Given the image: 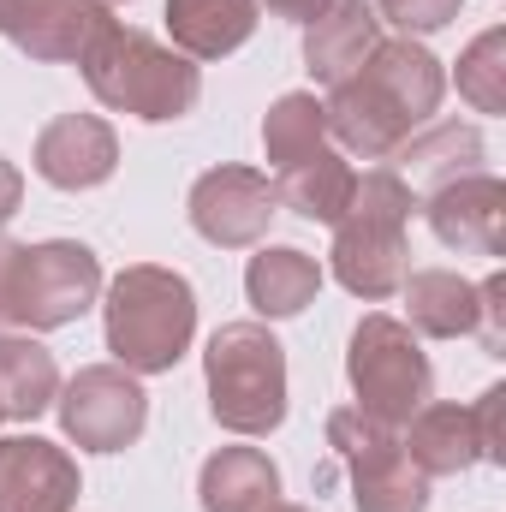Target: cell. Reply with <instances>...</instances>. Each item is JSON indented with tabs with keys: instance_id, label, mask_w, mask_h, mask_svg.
Returning a JSON list of instances; mask_svg holds the SVG:
<instances>
[{
	"instance_id": "21",
	"label": "cell",
	"mask_w": 506,
	"mask_h": 512,
	"mask_svg": "<svg viewBox=\"0 0 506 512\" xmlns=\"http://www.w3.org/2000/svg\"><path fill=\"white\" fill-rule=\"evenodd\" d=\"M405 328L429 334V340H459L477 328V286L459 280L453 268H423V274H405Z\"/></svg>"
},
{
	"instance_id": "4",
	"label": "cell",
	"mask_w": 506,
	"mask_h": 512,
	"mask_svg": "<svg viewBox=\"0 0 506 512\" xmlns=\"http://www.w3.org/2000/svg\"><path fill=\"white\" fill-rule=\"evenodd\" d=\"M405 221H411V185L393 167H370L352 185L346 215L334 221V280L358 298H393L411 274L405 262Z\"/></svg>"
},
{
	"instance_id": "30",
	"label": "cell",
	"mask_w": 506,
	"mask_h": 512,
	"mask_svg": "<svg viewBox=\"0 0 506 512\" xmlns=\"http://www.w3.org/2000/svg\"><path fill=\"white\" fill-rule=\"evenodd\" d=\"M18 203H24V179H18V167L0 155V227L18 215Z\"/></svg>"
},
{
	"instance_id": "19",
	"label": "cell",
	"mask_w": 506,
	"mask_h": 512,
	"mask_svg": "<svg viewBox=\"0 0 506 512\" xmlns=\"http://www.w3.org/2000/svg\"><path fill=\"white\" fill-rule=\"evenodd\" d=\"M203 512H268L280 501V471L262 447H221L197 477Z\"/></svg>"
},
{
	"instance_id": "24",
	"label": "cell",
	"mask_w": 506,
	"mask_h": 512,
	"mask_svg": "<svg viewBox=\"0 0 506 512\" xmlns=\"http://www.w3.org/2000/svg\"><path fill=\"white\" fill-rule=\"evenodd\" d=\"M262 149H268L274 173L292 167V161H304V155H316V149H328V114H322V102L304 96V90L280 96L268 108V120H262Z\"/></svg>"
},
{
	"instance_id": "1",
	"label": "cell",
	"mask_w": 506,
	"mask_h": 512,
	"mask_svg": "<svg viewBox=\"0 0 506 512\" xmlns=\"http://www.w3.org/2000/svg\"><path fill=\"white\" fill-rule=\"evenodd\" d=\"M441 90H447V78H441V60L429 48H417L411 36L376 42V54L346 84H334V96L322 102L328 137L346 155L387 161L411 131L441 108Z\"/></svg>"
},
{
	"instance_id": "9",
	"label": "cell",
	"mask_w": 506,
	"mask_h": 512,
	"mask_svg": "<svg viewBox=\"0 0 506 512\" xmlns=\"http://www.w3.org/2000/svg\"><path fill=\"white\" fill-rule=\"evenodd\" d=\"M149 399L131 370L120 364H90L60 387V429L84 447V453H120L143 435Z\"/></svg>"
},
{
	"instance_id": "28",
	"label": "cell",
	"mask_w": 506,
	"mask_h": 512,
	"mask_svg": "<svg viewBox=\"0 0 506 512\" xmlns=\"http://www.w3.org/2000/svg\"><path fill=\"white\" fill-rule=\"evenodd\" d=\"M471 417H477V441H483V459H506V387H489L477 405H471Z\"/></svg>"
},
{
	"instance_id": "5",
	"label": "cell",
	"mask_w": 506,
	"mask_h": 512,
	"mask_svg": "<svg viewBox=\"0 0 506 512\" xmlns=\"http://www.w3.org/2000/svg\"><path fill=\"white\" fill-rule=\"evenodd\" d=\"M209 376V411L233 435H274L286 417V352L262 322H227L215 328L203 352Z\"/></svg>"
},
{
	"instance_id": "29",
	"label": "cell",
	"mask_w": 506,
	"mask_h": 512,
	"mask_svg": "<svg viewBox=\"0 0 506 512\" xmlns=\"http://www.w3.org/2000/svg\"><path fill=\"white\" fill-rule=\"evenodd\" d=\"M18 256H24V245L0 239V328L12 322V292H18Z\"/></svg>"
},
{
	"instance_id": "26",
	"label": "cell",
	"mask_w": 506,
	"mask_h": 512,
	"mask_svg": "<svg viewBox=\"0 0 506 512\" xmlns=\"http://www.w3.org/2000/svg\"><path fill=\"white\" fill-rule=\"evenodd\" d=\"M471 334H483L489 358H506V274H489L477 286V328Z\"/></svg>"
},
{
	"instance_id": "15",
	"label": "cell",
	"mask_w": 506,
	"mask_h": 512,
	"mask_svg": "<svg viewBox=\"0 0 506 512\" xmlns=\"http://www.w3.org/2000/svg\"><path fill=\"white\" fill-rule=\"evenodd\" d=\"M381 42V18L370 0H334L310 30H304V66L316 84H346Z\"/></svg>"
},
{
	"instance_id": "20",
	"label": "cell",
	"mask_w": 506,
	"mask_h": 512,
	"mask_svg": "<svg viewBox=\"0 0 506 512\" xmlns=\"http://www.w3.org/2000/svg\"><path fill=\"white\" fill-rule=\"evenodd\" d=\"M352 185H358V173H352L346 155L328 143V149H316V155L280 167L274 197H280L286 209H298L304 221H328V227H334V221L346 215V203H352Z\"/></svg>"
},
{
	"instance_id": "31",
	"label": "cell",
	"mask_w": 506,
	"mask_h": 512,
	"mask_svg": "<svg viewBox=\"0 0 506 512\" xmlns=\"http://www.w3.org/2000/svg\"><path fill=\"white\" fill-rule=\"evenodd\" d=\"M328 6H334V0H268V12H274V18H292V24H316Z\"/></svg>"
},
{
	"instance_id": "18",
	"label": "cell",
	"mask_w": 506,
	"mask_h": 512,
	"mask_svg": "<svg viewBox=\"0 0 506 512\" xmlns=\"http://www.w3.org/2000/svg\"><path fill=\"white\" fill-rule=\"evenodd\" d=\"M387 161H393V173H399L405 185H453V179L477 173V161H483V131L459 126V120H441V126H429V131H411Z\"/></svg>"
},
{
	"instance_id": "13",
	"label": "cell",
	"mask_w": 506,
	"mask_h": 512,
	"mask_svg": "<svg viewBox=\"0 0 506 512\" xmlns=\"http://www.w3.org/2000/svg\"><path fill=\"white\" fill-rule=\"evenodd\" d=\"M429 227L447 251L501 256L506 251V185L489 173H465L453 185H435L429 197Z\"/></svg>"
},
{
	"instance_id": "6",
	"label": "cell",
	"mask_w": 506,
	"mask_h": 512,
	"mask_svg": "<svg viewBox=\"0 0 506 512\" xmlns=\"http://www.w3.org/2000/svg\"><path fill=\"white\" fill-rule=\"evenodd\" d=\"M346 376H352V393H358V411L387 423V429H405L435 393V376H429V358H423L417 334L393 316H364L358 322L352 352H346Z\"/></svg>"
},
{
	"instance_id": "34",
	"label": "cell",
	"mask_w": 506,
	"mask_h": 512,
	"mask_svg": "<svg viewBox=\"0 0 506 512\" xmlns=\"http://www.w3.org/2000/svg\"><path fill=\"white\" fill-rule=\"evenodd\" d=\"M102 6H108V0H102Z\"/></svg>"
},
{
	"instance_id": "10",
	"label": "cell",
	"mask_w": 506,
	"mask_h": 512,
	"mask_svg": "<svg viewBox=\"0 0 506 512\" xmlns=\"http://www.w3.org/2000/svg\"><path fill=\"white\" fill-rule=\"evenodd\" d=\"M280 215L274 179L256 167H209L191 185V227L221 245V251H245L268 233V221Z\"/></svg>"
},
{
	"instance_id": "17",
	"label": "cell",
	"mask_w": 506,
	"mask_h": 512,
	"mask_svg": "<svg viewBox=\"0 0 506 512\" xmlns=\"http://www.w3.org/2000/svg\"><path fill=\"white\" fill-rule=\"evenodd\" d=\"M405 453L423 477H459L465 465L483 459V441H477V417L465 405H423L411 423H405Z\"/></svg>"
},
{
	"instance_id": "33",
	"label": "cell",
	"mask_w": 506,
	"mask_h": 512,
	"mask_svg": "<svg viewBox=\"0 0 506 512\" xmlns=\"http://www.w3.org/2000/svg\"><path fill=\"white\" fill-rule=\"evenodd\" d=\"M0 417H6V411H0Z\"/></svg>"
},
{
	"instance_id": "27",
	"label": "cell",
	"mask_w": 506,
	"mask_h": 512,
	"mask_svg": "<svg viewBox=\"0 0 506 512\" xmlns=\"http://www.w3.org/2000/svg\"><path fill=\"white\" fill-rule=\"evenodd\" d=\"M459 6H465V0H381L376 18H393V24L411 36V30H441V24H453Z\"/></svg>"
},
{
	"instance_id": "3",
	"label": "cell",
	"mask_w": 506,
	"mask_h": 512,
	"mask_svg": "<svg viewBox=\"0 0 506 512\" xmlns=\"http://www.w3.org/2000/svg\"><path fill=\"white\" fill-rule=\"evenodd\" d=\"M108 352L131 376H161L185 358L197 334V292L179 268L137 262L108 286Z\"/></svg>"
},
{
	"instance_id": "12",
	"label": "cell",
	"mask_w": 506,
	"mask_h": 512,
	"mask_svg": "<svg viewBox=\"0 0 506 512\" xmlns=\"http://www.w3.org/2000/svg\"><path fill=\"white\" fill-rule=\"evenodd\" d=\"M78 507V465L66 447L42 435L0 441V512H72Z\"/></svg>"
},
{
	"instance_id": "25",
	"label": "cell",
	"mask_w": 506,
	"mask_h": 512,
	"mask_svg": "<svg viewBox=\"0 0 506 512\" xmlns=\"http://www.w3.org/2000/svg\"><path fill=\"white\" fill-rule=\"evenodd\" d=\"M459 96L477 114H506V30H483L459 60Z\"/></svg>"
},
{
	"instance_id": "32",
	"label": "cell",
	"mask_w": 506,
	"mask_h": 512,
	"mask_svg": "<svg viewBox=\"0 0 506 512\" xmlns=\"http://www.w3.org/2000/svg\"><path fill=\"white\" fill-rule=\"evenodd\" d=\"M268 512H310V507H286V501H274V507H268Z\"/></svg>"
},
{
	"instance_id": "23",
	"label": "cell",
	"mask_w": 506,
	"mask_h": 512,
	"mask_svg": "<svg viewBox=\"0 0 506 512\" xmlns=\"http://www.w3.org/2000/svg\"><path fill=\"white\" fill-rule=\"evenodd\" d=\"M60 399V364L30 334H0V411L6 417H42Z\"/></svg>"
},
{
	"instance_id": "22",
	"label": "cell",
	"mask_w": 506,
	"mask_h": 512,
	"mask_svg": "<svg viewBox=\"0 0 506 512\" xmlns=\"http://www.w3.org/2000/svg\"><path fill=\"white\" fill-rule=\"evenodd\" d=\"M245 292L262 316H298L316 292H322V262L292 245H274V251H256L245 268Z\"/></svg>"
},
{
	"instance_id": "7",
	"label": "cell",
	"mask_w": 506,
	"mask_h": 512,
	"mask_svg": "<svg viewBox=\"0 0 506 512\" xmlns=\"http://www.w3.org/2000/svg\"><path fill=\"white\" fill-rule=\"evenodd\" d=\"M328 447L352 471V501H358V512H423L429 507V477L411 465L399 429L364 417L358 405H340L328 417Z\"/></svg>"
},
{
	"instance_id": "16",
	"label": "cell",
	"mask_w": 506,
	"mask_h": 512,
	"mask_svg": "<svg viewBox=\"0 0 506 512\" xmlns=\"http://www.w3.org/2000/svg\"><path fill=\"white\" fill-rule=\"evenodd\" d=\"M256 30V0H167V36L185 60H221Z\"/></svg>"
},
{
	"instance_id": "2",
	"label": "cell",
	"mask_w": 506,
	"mask_h": 512,
	"mask_svg": "<svg viewBox=\"0 0 506 512\" xmlns=\"http://www.w3.org/2000/svg\"><path fill=\"white\" fill-rule=\"evenodd\" d=\"M78 66H84V78H90V90H96L102 108L131 114V120H149V126L185 120L197 108V96H203V78H197V66L179 48L143 36V30H126L120 18L84 48Z\"/></svg>"
},
{
	"instance_id": "8",
	"label": "cell",
	"mask_w": 506,
	"mask_h": 512,
	"mask_svg": "<svg viewBox=\"0 0 506 512\" xmlns=\"http://www.w3.org/2000/svg\"><path fill=\"white\" fill-rule=\"evenodd\" d=\"M96 298H102V262H96L90 245H72V239L24 245L18 292H12V322L18 328H36V334L42 328H66Z\"/></svg>"
},
{
	"instance_id": "11",
	"label": "cell",
	"mask_w": 506,
	"mask_h": 512,
	"mask_svg": "<svg viewBox=\"0 0 506 512\" xmlns=\"http://www.w3.org/2000/svg\"><path fill=\"white\" fill-rule=\"evenodd\" d=\"M114 24L102 0H0V36L54 66V60H84V48Z\"/></svg>"
},
{
	"instance_id": "14",
	"label": "cell",
	"mask_w": 506,
	"mask_h": 512,
	"mask_svg": "<svg viewBox=\"0 0 506 512\" xmlns=\"http://www.w3.org/2000/svg\"><path fill=\"white\" fill-rule=\"evenodd\" d=\"M114 167H120V137L96 114H60L36 137V173L60 191H90L114 179Z\"/></svg>"
}]
</instances>
